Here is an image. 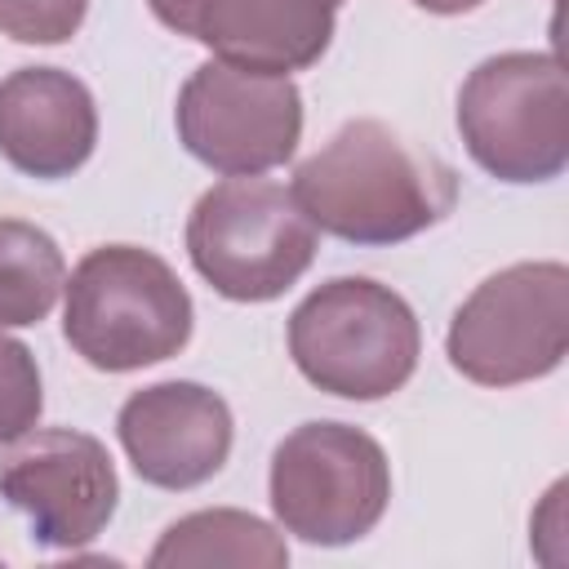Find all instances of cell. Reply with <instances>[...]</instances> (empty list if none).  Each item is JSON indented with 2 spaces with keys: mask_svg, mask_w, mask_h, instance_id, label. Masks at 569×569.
<instances>
[{
  "mask_svg": "<svg viewBox=\"0 0 569 569\" xmlns=\"http://www.w3.org/2000/svg\"><path fill=\"white\" fill-rule=\"evenodd\" d=\"M293 200L316 231L347 244H400L458 204V173L409 147L382 120L342 124L293 173Z\"/></svg>",
  "mask_w": 569,
  "mask_h": 569,
  "instance_id": "cell-1",
  "label": "cell"
},
{
  "mask_svg": "<svg viewBox=\"0 0 569 569\" xmlns=\"http://www.w3.org/2000/svg\"><path fill=\"white\" fill-rule=\"evenodd\" d=\"M62 333L102 373H133L178 356L191 338V293L178 271L138 244L89 249L62 284Z\"/></svg>",
  "mask_w": 569,
  "mask_h": 569,
  "instance_id": "cell-2",
  "label": "cell"
},
{
  "mask_svg": "<svg viewBox=\"0 0 569 569\" xmlns=\"http://www.w3.org/2000/svg\"><path fill=\"white\" fill-rule=\"evenodd\" d=\"M422 351V329L413 307L369 280L338 276L311 289L289 316V356L298 373L342 400L396 396Z\"/></svg>",
  "mask_w": 569,
  "mask_h": 569,
  "instance_id": "cell-3",
  "label": "cell"
},
{
  "mask_svg": "<svg viewBox=\"0 0 569 569\" xmlns=\"http://www.w3.org/2000/svg\"><path fill=\"white\" fill-rule=\"evenodd\" d=\"M316 227L293 191L267 178L213 182L187 218L191 267L231 302H271L316 258Z\"/></svg>",
  "mask_w": 569,
  "mask_h": 569,
  "instance_id": "cell-4",
  "label": "cell"
},
{
  "mask_svg": "<svg viewBox=\"0 0 569 569\" xmlns=\"http://www.w3.org/2000/svg\"><path fill=\"white\" fill-rule=\"evenodd\" d=\"M467 156L498 182H551L569 164V76L556 53H493L458 89Z\"/></svg>",
  "mask_w": 569,
  "mask_h": 569,
  "instance_id": "cell-5",
  "label": "cell"
},
{
  "mask_svg": "<svg viewBox=\"0 0 569 569\" xmlns=\"http://www.w3.org/2000/svg\"><path fill=\"white\" fill-rule=\"evenodd\" d=\"M267 493L284 533L311 547H347L382 520L391 462L369 431L320 418L276 445Z\"/></svg>",
  "mask_w": 569,
  "mask_h": 569,
  "instance_id": "cell-6",
  "label": "cell"
},
{
  "mask_svg": "<svg viewBox=\"0 0 569 569\" xmlns=\"http://www.w3.org/2000/svg\"><path fill=\"white\" fill-rule=\"evenodd\" d=\"M449 365L476 387H520L569 351V267L511 262L480 280L445 333Z\"/></svg>",
  "mask_w": 569,
  "mask_h": 569,
  "instance_id": "cell-7",
  "label": "cell"
},
{
  "mask_svg": "<svg viewBox=\"0 0 569 569\" xmlns=\"http://www.w3.org/2000/svg\"><path fill=\"white\" fill-rule=\"evenodd\" d=\"M178 142L213 173L258 178L280 169L302 138V93L289 76L200 62L178 89Z\"/></svg>",
  "mask_w": 569,
  "mask_h": 569,
  "instance_id": "cell-8",
  "label": "cell"
},
{
  "mask_svg": "<svg viewBox=\"0 0 569 569\" xmlns=\"http://www.w3.org/2000/svg\"><path fill=\"white\" fill-rule=\"evenodd\" d=\"M0 498L31 520V538L53 551L93 542L120 502L107 445L76 427H31L0 453Z\"/></svg>",
  "mask_w": 569,
  "mask_h": 569,
  "instance_id": "cell-9",
  "label": "cell"
},
{
  "mask_svg": "<svg viewBox=\"0 0 569 569\" xmlns=\"http://www.w3.org/2000/svg\"><path fill=\"white\" fill-rule=\"evenodd\" d=\"M116 436L133 471L156 489H196L213 480L231 453V409L200 382H151L120 405Z\"/></svg>",
  "mask_w": 569,
  "mask_h": 569,
  "instance_id": "cell-10",
  "label": "cell"
},
{
  "mask_svg": "<svg viewBox=\"0 0 569 569\" xmlns=\"http://www.w3.org/2000/svg\"><path fill=\"white\" fill-rule=\"evenodd\" d=\"M98 142V107L62 67H18L0 80V156L27 178H71Z\"/></svg>",
  "mask_w": 569,
  "mask_h": 569,
  "instance_id": "cell-11",
  "label": "cell"
},
{
  "mask_svg": "<svg viewBox=\"0 0 569 569\" xmlns=\"http://www.w3.org/2000/svg\"><path fill=\"white\" fill-rule=\"evenodd\" d=\"M191 40L213 58L267 76L307 71L333 44V4L325 0H204Z\"/></svg>",
  "mask_w": 569,
  "mask_h": 569,
  "instance_id": "cell-12",
  "label": "cell"
},
{
  "mask_svg": "<svg viewBox=\"0 0 569 569\" xmlns=\"http://www.w3.org/2000/svg\"><path fill=\"white\" fill-rule=\"evenodd\" d=\"M147 565L156 569H204V565L284 569L289 547L267 520L236 511V507H209V511H191L173 520L151 547Z\"/></svg>",
  "mask_w": 569,
  "mask_h": 569,
  "instance_id": "cell-13",
  "label": "cell"
},
{
  "mask_svg": "<svg viewBox=\"0 0 569 569\" xmlns=\"http://www.w3.org/2000/svg\"><path fill=\"white\" fill-rule=\"evenodd\" d=\"M67 284L58 240L22 218H0V333L40 325Z\"/></svg>",
  "mask_w": 569,
  "mask_h": 569,
  "instance_id": "cell-14",
  "label": "cell"
},
{
  "mask_svg": "<svg viewBox=\"0 0 569 569\" xmlns=\"http://www.w3.org/2000/svg\"><path fill=\"white\" fill-rule=\"evenodd\" d=\"M40 409H44V387L31 347L0 333V445L27 436L40 422Z\"/></svg>",
  "mask_w": 569,
  "mask_h": 569,
  "instance_id": "cell-15",
  "label": "cell"
},
{
  "mask_svg": "<svg viewBox=\"0 0 569 569\" xmlns=\"http://www.w3.org/2000/svg\"><path fill=\"white\" fill-rule=\"evenodd\" d=\"M89 0H0V36L18 44H62L80 31Z\"/></svg>",
  "mask_w": 569,
  "mask_h": 569,
  "instance_id": "cell-16",
  "label": "cell"
},
{
  "mask_svg": "<svg viewBox=\"0 0 569 569\" xmlns=\"http://www.w3.org/2000/svg\"><path fill=\"white\" fill-rule=\"evenodd\" d=\"M147 4H151V13H156L169 31L187 36V40H191L196 18H200V9H204V0H147Z\"/></svg>",
  "mask_w": 569,
  "mask_h": 569,
  "instance_id": "cell-17",
  "label": "cell"
},
{
  "mask_svg": "<svg viewBox=\"0 0 569 569\" xmlns=\"http://www.w3.org/2000/svg\"><path fill=\"white\" fill-rule=\"evenodd\" d=\"M418 9H427V13H445V18H453V13H471V9H480L485 0H413Z\"/></svg>",
  "mask_w": 569,
  "mask_h": 569,
  "instance_id": "cell-18",
  "label": "cell"
},
{
  "mask_svg": "<svg viewBox=\"0 0 569 569\" xmlns=\"http://www.w3.org/2000/svg\"><path fill=\"white\" fill-rule=\"evenodd\" d=\"M325 4H333V9H338V4H342V0H325Z\"/></svg>",
  "mask_w": 569,
  "mask_h": 569,
  "instance_id": "cell-19",
  "label": "cell"
}]
</instances>
